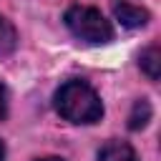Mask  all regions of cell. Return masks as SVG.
Instances as JSON below:
<instances>
[{"label":"cell","mask_w":161,"mask_h":161,"mask_svg":"<svg viewBox=\"0 0 161 161\" xmlns=\"http://www.w3.org/2000/svg\"><path fill=\"white\" fill-rule=\"evenodd\" d=\"M113 15L123 28H131V30L133 28H143L148 23V18H151L146 8H138L133 3H116L113 5Z\"/></svg>","instance_id":"3957f363"},{"label":"cell","mask_w":161,"mask_h":161,"mask_svg":"<svg viewBox=\"0 0 161 161\" xmlns=\"http://www.w3.org/2000/svg\"><path fill=\"white\" fill-rule=\"evenodd\" d=\"M55 111L60 113V118L70 121V123H96L103 116V103L98 98V93L93 91V86H88L86 80H65L58 91H55Z\"/></svg>","instance_id":"6da1fadb"},{"label":"cell","mask_w":161,"mask_h":161,"mask_svg":"<svg viewBox=\"0 0 161 161\" xmlns=\"http://www.w3.org/2000/svg\"><path fill=\"white\" fill-rule=\"evenodd\" d=\"M15 48H18V33H15L13 23L0 15V58L10 55Z\"/></svg>","instance_id":"8992f818"},{"label":"cell","mask_w":161,"mask_h":161,"mask_svg":"<svg viewBox=\"0 0 161 161\" xmlns=\"http://www.w3.org/2000/svg\"><path fill=\"white\" fill-rule=\"evenodd\" d=\"M148 121H151V103H148L146 98H141V101L133 103V111H131V116H128V128H131V131H138V128H143Z\"/></svg>","instance_id":"52a82bcc"},{"label":"cell","mask_w":161,"mask_h":161,"mask_svg":"<svg viewBox=\"0 0 161 161\" xmlns=\"http://www.w3.org/2000/svg\"><path fill=\"white\" fill-rule=\"evenodd\" d=\"M138 65H141V70H143L151 80H158V75H161V48H158V45H148V48L141 53Z\"/></svg>","instance_id":"5b68a950"},{"label":"cell","mask_w":161,"mask_h":161,"mask_svg":"<svg viewBox=\"0 0 161 161\" xmlns=\"http://www.w3.org/2000/svg\"><path fill=\"white\" fill-rule=\"evenodd\" d=\"M68 30L78 38V40H86V43H93V45H103L113 38V25L111 20H106V15L98 10V8H91V5H70L63 15Z\"/></svg>","instance_id":"7a4b0ae2"},{"label":"cell","mask_w":161,"mask_h":161,"mask_svg":"<svg viewBox=\"0 0 161 161\" xmlns=\"http://www.w3.org/2000/svg\"><path fill=\"white\" fill-rule=\"evenodd\" d=\"M8 118V88L0 83V121Z\"/></svg>","instance_id":"ba28073f"},{"label":"cell","mask_w":161,"mask_h":161,"mask_svg":"<svg viewBox=\"0 0 161 161\" xmlns=\"http://www.w3.org/2000/svg\"><path fill=\"white\" fill-rule=\"evenodd\" d=\"M98 161H138L136 151L131 143L126 141H118V138H111L101 146L98 151Z\"/></svg>","instance_id":"277c9868"},{"label":"cell","mask_w":161,"mask_h":161,"mask_svg":"<svg viewBox=\"0 0 161 161\" xmlns=\"http://www.w3.org/2000/svg\"><path fill=\"white\" fill-rule=\"evenodd\" d=\"M38 161H63V158H58V156H48V158H38Z\"/></svg>","instance_id":"9c48e42d"},{"label":"cell","mask_w":161,"mask_h":161,"mask_svg":"<svg viewBox=\"0 0 161 161\" xmlns=\"http://www.w3.org/2000/svg\"><path fill=\"white\" fill-rule=\"evenodd\" d=\"M0 161H5V146H3V141H0Z\"/></svg>","instance_id":"30bf717a"}]
</instances>
